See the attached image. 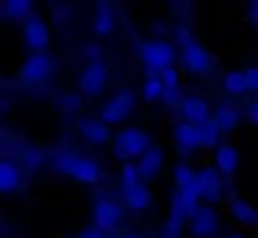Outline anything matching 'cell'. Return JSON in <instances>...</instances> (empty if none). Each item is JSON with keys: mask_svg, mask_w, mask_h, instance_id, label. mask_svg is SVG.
<instances>
[{"mask_svg": "<svg viewBox=\"0 0 258 238\" xmlns=\"http://www.w3.org/2000/svg\"><path fill=\"white\" fill-rule=\"evenodd\" d=\"M248 18H250L253 26H258V3H250L248 6Z\"/></svg>", "mask_w": 258, "mask_h": 238, "instance_id": "38", "label": "cell"}, {"mask_svg": "<svg viewBox=\"0 0 258 238\" xmlns=\"http://www.w3.org/2000/svg\"><path fill=\"white\" fill-rule=\"evenodd\" d=\"M175 185H177V190H185V188H190L192 183H195V170H190L187 165H175Z\"/></svg>", "mask_w": 258, "mask_h": 238, "instance_id": "28", "label": "cell"}, {"mask_svg": "<svg viewBox=\"0 0 258 238\" xmlns=\"http://www.w3.org/2000/svg\"><path fill=\"white\" fill-rule=\"evenodd\" d=\"M121 238H142V235H135V233H126V235H121Z\"/></svg>", "mask_w": 258, "mask_h": 238, "instance_id": "39", "label": "cell"}, {"mask_svg": "<svg viewBox=\"0 0 258 238\" xmlns=\"http://www.w3.org/2000/svg\"><path fill=\"white\" fill-rule=\"evenodd\" d=\"M41 165H43V155H41L38 150H26V152H23V167L38 170Z\"/></svg>", "mask_w": 258, "mask_h": 238, "instance_id": "30", "label": "cell"}, {"mask_svg": "<svg viewBox=\"0 0 258 238\" xmlns=\"http://www.w3.org/2000/svg\"><path fill=\"white\" fill-rule=\"evenodd\" d=\"M175 36H177V43H180L182 48L192 43V33H190L187 28H177V31H175Z\"/></svg>", "mask_w": 258, "mask_h": 238, "instance_id": "33", "label": "cell"}, {"mask_svg": "<svg viewBox=\"0 0 258 238\" xmlns=\"http://www.w3.org/2000/svg\"><path fill=\"white\" fill-rule=\"evenodd\" d=\"M157 76H160V81H162V89H180V74H177L175 66L160 71Z\"/></svg>", "mask_w": 258, "mask_h": 238, "instance_id": "29", "label": "cell"}, {"mask_svg": "<svg viewBox=\"0 0 258 238\" xmlns=\"http://www.w3.org/2000/svg\"><path fill=\"white\" fill-rule=\"evenodd\" d=\"M198 140H200V147H218L220 130H218V125L213 122V119H208V122H203L198 127Z\"/></svg>", "mask_w": 258, "mask_h": 238, "instance_id": "22", "label": "cell"}, {"mask_svg": "<svg viewBox=\"0 0 258 238\" xmlns=\"http://www.w3.org/2000/svg\"><path fill=\"white\" fill-rule=\"evenodd\" d=\"M240 165V155L233 145H218L215 147V170L218 175H233Z\"/></svg>", "mask_w": 258, "mask_h": 238, "instance_id": "15", "label": "cell"}, {"mask_svg": "<svg viewBox=\"0 0 258 238\" xmlns=\"http://www.w3.org/2000/svg\"><path fill=\"white\" fill-rule=\"evenodd\" d=\"M79 238H106V233H101L99 228H86L79 233Z\"/></svg>", "mask_w": 258, "mask_h": 238, "instance_id": "36", "label": "cell"}, {"mask_svg": "<svg viewBox=\"0 0 258 238\" xmlns=\"http://www.w3.org/2000/svg\"><path fill=\"white\" fill-rule=\"evenodd\" d=\"M223 89L233 96H240L245 94V81H243V71H228L223 76Z\"/></svg>", "mask_w": 258, "mask_h": 238, "instance_id": "25", "label": "cell"}, {"mask_svg": "<svg viewBox=\"0 0 258 238\" xmlns=\"http://www.w3.org/2000/svg\"><path fill=\"white\" fill-rule=\"evenodd\" d=\"M243 81H245V91H258V66H250L243 71Z\"/></svg>", "mask_w": 258, "mask_h": 238, "instance_id": "31", "label": "cell"}, {"mask_svg": "<svg viewBox=\"0 0 258 238\" xmlns=\"http://www.w3.org/2000/svg\"><path fill=\"white\" fill-rule=\"evenodd\" d=\"M190 230H192V235H198V238H210V235H215V230H218V215H215V210L208 205V208H203L200 205V210L190 218Z\"/></svg>", "mask_w": 258, "mask_h": 238, "instance_id": "14", "label": "cell"}, {"mask_svg": "<svg viewBox=\"0 0 258 238\" xmlns=\"http://www.w3.org/2000/svg\"><path fill=\"white\" fill-rule=\"evenodd\" d=\"M195 190H198L200 200L218 203L220 195H223V180H220L218 170L215 167H205V170L195 172Z\"/></svg>", "mask_w": 258, "mask_h": 238, "instance_id": "9", "label": "cell"}, {"mask_svg": "<svg viewBox=\"0 0 258 238\" xmlns=\"http://www.w3.org/2000/svg\"><path fill=\"white\" fill-rule=\"evenodd\" d=\"M248 119H250V125L258 127V101H253V104L248 106Z\"/></svg>", "mask_w": 258, "mask_h": 238, "instance_id": "37", "label": "cell"}, {"mask_svg": "<svg viewBox=\"0 0 258 238\" xmlns=\"http://www.w3.org/2000/svg\"><path fill=\"white\" fill-rule=\"evenodd\" d=\"M21 167L11 160H0V195L16 193L21 188Z\"/></svg>", "mask_w": 258, "mask_h": 238, "instance_id": "17", "label": "cell"}, {"mask_svg": "<svg viewBox=\"0 0 258 238\" xmlns=\"http://www.w3.org/2000/svg\"><path fill=\"white\" fill-rule=\"evenodd\" d=\"M121 220V205L111 198H99L94 203V228H99L101 233L116 228Z\"/></svg>", "mask_w": 258, "mask_h": 238, "instance_id": "7", "label": "cell"}, {"mask_svg": "<svg viewBox=\"0 0 258 238\" xmlns=\"http://www.w3.org/2000/svg\"><path fill=\"white\" fill-rule=\"evenodd\" d=\"M213 122L218 125V130H220V135L223 132H233L235 127H238V122H240V111L235 109V106H218L215 109V116H210Z\"/></svg>", "mask_w": 258, "mask_h": 238, "instance_id": "20", "label": "cell"}, {"mask_svg": "<svg viewBox=\"0 0 258 238\" xmlns=\"http://www.w3.org/2000/svg\"><path fill=\"white\" fill-rule=\"evenodd\" d=\"M167 106H175V104H180V99H182V94H180V89H162V96H160Z\"/></svg>", "mask_w": 258, "mask_h": 238, "instance_id": "32", "label": "cell"}, {"mask_svg": "<svg viewBox=\"0 0 258 238\" xmlns=\"http://www.w3.org/2000/svg\"><path fill=\"white\" fill-rule=\"evenodd\" d=\"M160 96H162V81H160L157 74H150L147 81L142 84V99L145 101H157Z\"/></svg>", "mask_w": 258, "mask_h": 238, "instance_id": "26", "label": "cell"}, {"mask_svg": "<svg viewBox=\"0 0 258 238\" xmlns=\"http://www.w3.org/2000/svg\"><path fill=\"white\" fill-rule=\"evenodd\" d=\"M51 71H53V61L48 53H31L21 69V79L26 84H41L51 76Z\"/></svg>", "mask_w": 258, "mask_h": 238, "instance_id": "8", "label": "cell"}, {"mask_svg": "<svg viewBox=\"0 0 258 238\" xmlns=\"http://www.w3.org/2000/svg\"><path fill=\"white\" fill-rule=\"evenodd\" d=\"M137 172H140V180L145 183V180H152L160 170H162V165H165V152H162V147H150L137 162Z\"/></svg>", "mask_w": 258, "mask_h": 238, "instance_id": "13", "label": "cell"}, {"mask_svg": "<svg viewBox=\"0 0 258 238\" xmlns=\"http://www.w3.org/2000/svg\"><path fill=\"white\" fill-rule=\"evenodd\" d=\"M140 183H142V180H140L137 165H135V162H126V165L121 167V175H119V188L126 190V188H135V185H140Z\"/></svg>", "mask_w": 258, "mask_h": 238, "instance_id": "27", "label": "cell"}, {"mask_svg": "<svg viewBox=\"0 0 258 238\" xmlns=\"http://www.w3.org/2000/svg\"><path fill=\"white\" fill-rule=\"evenodd\" d=\"M140 58H142V64L147 66L150 74H160V71H165V69L172 66V61H175V48H172L167 41H162V38L145 41V43L140 46Z\"/></svg>", "mask_w": 258, "mask_h": 238, "instance_id": "3", "label": "cell"}, {"mask_svg": "<svg viewBox=\"0 0 258 238\" xmlns=\"http://www.w3.org/2000/svg\"><path fill=\"white\" fill-rule=\"evenodd\" d=\"M53 170H58L61 175H69L84 185H96L101 180V167L99 162H94L91 157H81L74 152H58L53 157Z\"/></svg>", "mask_w": 258, "mask_h": 238, "instance_id": "1", "label": "cell"}, {"mask_svg": "<svg viewBox=\"0 0 258 238\" xmlns=\"http://www.w3.org/2000/svg\"><path fill=\"white\" fill-rule=\"evenodd\" d=\"M135 106H137V96H135V91L121 89V91H116V94L101 106L99 119H101L106 127H109V125H121L124 119L135 111Z\"/></svg>", "mask_w": 258, "mask_h": 238, "instance_id": "4", "label": "cell"}, {"mask_svg": "<svg viewBox=\"0 0 258 238\" xmlns=\"http://www.w3.org/2000/svg\"><path fill=\"white\" fill-rule=\"evenodd\" d=\"M3 8H6V16L13 18V21H26L31 16V11H33V6L28 3V0H8Z\"/></svg>", "mask_w": 258, "mask_h": 238, "instance_id": "24", "label": "cell"}, {"mask_svg": "<svg viewBox=\"0 0 258 238\" xmlns=\"http://www.w3.org/2000/svg\"><path fill=\"white\" fill-rule=\"evenodd\" d=\"M76 130L89 145H106L109 142V127L96 116H79Z\"/></svg>", "mask_w": 258, "mask_h": 238, "instance_id": "11", "label": "cell"}, {"mask_svg": "<svg viewBox=\"0 0 258 238\" xmlns=\"http://www.w3.org/2000/svg\"><path fill=\"white\" fill-rule=\"evenodd\" d=\"M187 215L177 200V193L172 195V205H170V218H167V225H165V238H180L182 233V225H185Z\"/></svg>", "mask_w": 258, "mask_h": 238, "instance_id": "19", "label": "cell"}, {"mask_svg": "<svg viewBox=\"0 0 258 238\" xmlns=\"http://www.w3.org/2000/svg\"><path fill=\"white\" fill-rule=\"evenodd\" d=\"M225 238H243L240 233H230V235H225Z\"/></svg>", "mask_w": 258, "mask_h": 238, "instance_id": "40", "label": "cell"}, {"mask_svg": "<svg viewBox=\"0 0 258 238\" xmlns=\"http://www.w3.org/2000/svg\"><path fill=\"white\" fill-rule=\"evenodd\" d=\"M175 145L180 152H192L200 147V140H198V127L187 125V122H180L175 127Z\"/></svg>", "mask_w": 258, "mask_h": 238, "instance_id": "18", "label": "cell"}, {"mask_svg": "<svg viewBox=\"0 0 258 238\" xmlns=\"http://www.w3.org/2000/svg\"><path fill=\"white\" fill-rule=\"evenodd\" d=\"M84 53H86V58H89V61H99V56H101V48L91 43V46H86V48H84Z\"/></svg>", "mask_w": 258, "mask_h": 238, "instance_id": "35", "label": "cell"}, {"mask_svg": "<svg viewBox=\"0 0 258 238\" xmlns=\"http://www.w3.org/2000/svg\"><path fill=\"white\" fill-rule=\"evenodd\" d=\"M121 200H124V205L129 210H147L152 205V193H150V188L145 183H140L135 188L121 190Z\"/></svg>", "mask_w": 258, "mask_h": 238, "instance_id": "16", "label": "cell"}, {"mask_svg": "<svg viewBox=\"0 0 258 238\" xmlns=\"http://www.w3.org/2000/svg\"><path fill=\"white\" fill-rule=\"evenodd\" d=\"M23 38H26V46L33 53H43L46 46L51 43V33H48V26L43 23V18L28 16L23 21Z\"/></svg>", "mask_w": 258, "mask_h": 238, "instance_id": "6", "label": "cell"}, {"mask_svg": "<svg viewBox=\"0 0 258 238\" xmlns=\"http://www.w3.org/2000/svg\"><path fill=\"white\" fill-rule=\"evenodd\" d=\"M150 147H152V137L140 127H126L114 137V157L121 160L124 165L142 157Z\"/></svg>", "mask_w": 258, "mask_h": 238, "instance_id": "2", "label": "cell"}, {"mask_svg": "<svg viewBox=\"0 0 258 238\" xmlns=\"http://www.w3.org/2000/svg\"><path fill=\"white\" fill-rule=\"evenodd\" d=\"M230 213H233V218H235V220H240V223H245V225L258 223V213H255L245 200H240V198L230 200Z\"/></svg>", "mask_w": 258, "mask_h": 238, "instance_id": "21", "label": "cell"}, {"mask_svg": "<svg viewBox=\"0 0 258 238\" xmlns=\"http://www.w3.org/2000/svg\"><path fill=\"white\" fill-rule=\"evenodd\" d=\"M63 106L74 111V109H79V106H81V99H79L76 94H69V96H63Z\"/></svg>", "mask_w": 258, "mask_h": 238, "instance_id": "34", "label": "cell"}, {"mask_svg": "<svg viewBox=\"0 0 258 238\" xmlns=\"http://www.w3.org/2000/svg\"><path fill=\"white\" fill-rule=\"evenodd\" d=\"M180 114H182V119H185L187 125L200 127L203 122H208V119H210V106L200 96H185L180 101Z\"/></svg>", "mask_w": 258, "mask_h": 238, "instance_id": "12", "label": "cell"}, {"mask_svg": "<svg viewBox=\"0 0 258 238\" xmlns=\"http://www.w3.org/2000/svg\"><path fill=\"white\" fill-rule=\"evenodd\" d=\"M180 61H182V69L190 71V74H205L213 66V56L198 41H192L190 46H185L180 51Z\"/></svg>", "mask_w": 258, "mask_h": 238, "instance_id": "10", "label": "cell"}, {"mask_svg": "<svg viewBox=\"0 0 258 238\" xmlns=\"http://www.w3.org/2000/svg\"><path fill=\"white\" fill-rule=\"evenodd\" d=\"M106 81H109L106 64L101 58L99 61H89L81 69V74H79V91L86 94V96H99L106 89Z\"/></svg>", "mask_w": 258, "mask_h": 238, "instance_id": "5", "label": "cell"}, {"mask_svg": "<svg viewBox=\"0 0 258 238\" xmlns=\"http://www.w3.org/2000/svg\"><path fill=\"white\" fill-rule=\"evenodd\" d=\"M114 31V13L106 6H99L96 18H94V33L96 36H111Z\"/></svg>", "mask_w": 258, "mask_h": 238, "instance_id": "23", "label": "cell"}]
</instances>
